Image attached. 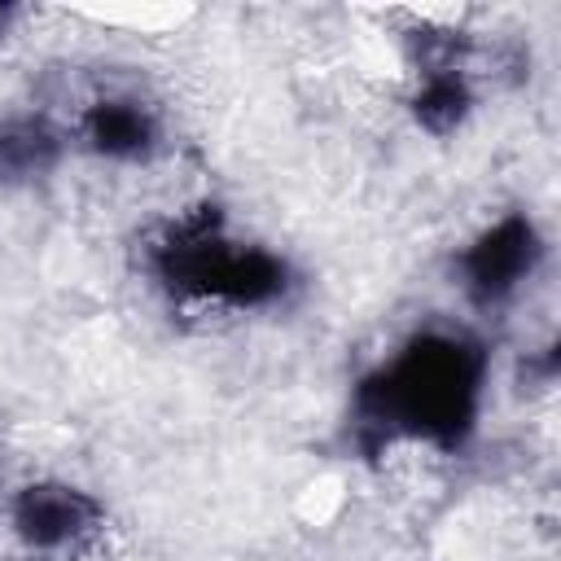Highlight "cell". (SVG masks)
I'll list each match as a JSON object with an SVG mask.
<instances>
[{"instance_id": "cell-2", "label": "cell", "mask_w": 561, "mask_h": 561, "mask_svg": "<svg viewBox=\"0 0 561 561\" xmlns=\"http://www.w3.org/2000/svg\"><path fill=\"white\" fill-rule=\"evenodd\" d=\"M162 272L180 289L232 302V307H263L285 294V263L267 250H245L228 245L210 232H188L175 237L162 250Z\"/></svg>"}, {"instance_id": "cell-6", "label": "cell", "mask_w": 561, "mask_h": 561, "mask_svg": "<svg viewBox=\"0 0 561 561\" xmlns=\"http://www.w3.org/2000/svg\"><path fill=\"white\" fill-rule=\"evenodd\" d=\"M57 162V136L44 123H9L0 127V175L4 180H31Z\"/></svg>"}, {"instance_id": "cell-7", "label": "cell", "mask_w": 561, "mask_h": 561, "mask_svg": "<svg viewBox=\"0 0 561 561\" xmlns=\"http://www.w3.org/2000/svg\"><path fill=\"white\" fill-rule=\"evenodd\" d=\"M469 110V92L456 75H434L416 101V118L430 127V131H451Z\"/></svg>"}, {"instance_id": "cell-4", "label": "cell", "mask_w": 561, "mask_h": 561, "mask_svg": "<svg viewBox=\"0 0 561 561\" xmlns=\"http://www.w3.org/2000/svg\"><path fill=\"white\" fill-rule=\"evenodd\" d=\"M101 508L96 500H88L75 486L61 482H35L26 491H18L13 500V530L31 543V548H66L79 535H88L96 526Z\"/></svg>"}, {"instance_id": "cell-3", "label": "cell", "mask_w": 561, "mask_h": 561, "mask_svg": "<svg viewBox=\"0 0 561 561\" xmlns=\"http://www.w3.org/2000/svg\"><path fill=\"white\" fill-rule=\"evenodd\" d=\"M535 263H539L535 224L522 215H508L491 232H482L478 245H469L465 276H469V289L478 302H500L535 272Z\"/></svg>"}, {"instance_id": "cell-1", "label": "cell", "mask_w": 561, "mask_h": 561, "mask_svg": "<svg viewBox=\"0 0 561 561\" xmlns=\"http://www.w3.org/2000/svg\"><path fill=\"white\" fill-rule=\"evenodd\" d=\"M478 386L482 355L473 346L451 337H421L359 386V412L368 425L425 434L451 447L473 425Z\"/></svg>"}, {"instance_id": "cell-5", "label": "cell", "mask_w": 561, "mask_h": 561, "mask_svg": "<svg viewBox=\"0 0 561 561\" xmlns=\"http://www.w3.org/2000/svg\"><path fill=\"white\" fill-rule=\"evenodd\" d=\"M88 140L110 158H140L153 145V118L136 101H101L88 114Z\"/></svg>"}]
</instances>
